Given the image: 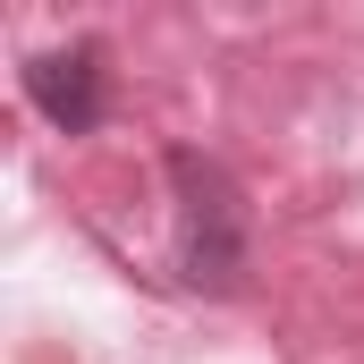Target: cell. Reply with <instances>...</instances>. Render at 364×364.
<instances>
[{"mask_svg":"<svg viewBox=\"0 0 364 364\" xmlns=\"http://www.w3.org/2000/svg\"><path fill=\"white\" fill-rule=\"evenodd\" d=\"M26 93H34V110H43L51 127L85 136L93 119H102V51H93V43H77V51H43V60L26 68Z\"/></svg>","mask_w":364,"mask_h":364,"instance_id":"7a4b0ae2","label":"cell"},{"mask_svg":"<svg viewBox=\"0 0 364 364\" xmlns=\"http://www.w3.org/2000/svg\"><path fill=\"white\" fill-rule=\"evenodd\" d=\"M178 178V272L195 288H229L246 272V229H237V195L203 153H170Z\"/></svg>","mask_w":364,"mask_h":364,"instance_id":"6da1fadb","label":"cell"}]
</instances>
